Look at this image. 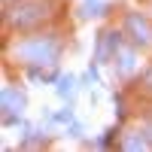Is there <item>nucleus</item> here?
<instances>
[{"instance_id": "nucleus-1", "label": "nucleus", "mask_w": 152, "mask_h": 152, "mask_svg": "<svg viewBox=\"0 0 152 152\" xmlns=\"http://www.w3.org/2000/svg\"><path fill=\"white\" fill-rule=\"evenodd\" d=\"M58 94H61V97H67V94H70V79H64V82L58 85Z\"/></svg>"}]
</instances>
